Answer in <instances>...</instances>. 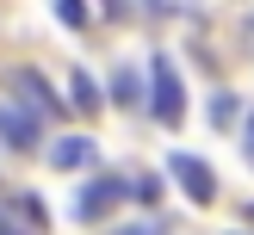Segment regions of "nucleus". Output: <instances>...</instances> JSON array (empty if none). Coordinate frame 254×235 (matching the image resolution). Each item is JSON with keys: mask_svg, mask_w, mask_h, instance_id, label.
<instances>
[{"mask_svg": "<svg viewBox=\"0 0 254 235\" xmlns=\"http://www.w3.org/2000/svg\"><path fill=\"white\" fill-rule=\"evenodd\" d=\"M248 31H254V19H248Z\"/></svg>", "mask_w": 254, "mask_h": 235, "instance_id": "obj_16", "label": "nucleus"}, {"mask_svg": "<svg viewBox=\"0 0 254 235\" xmlns=\"http://www.w3.org/2000/svg\"><path fill=\"white\" fill-rule=\"evenodd\" d=\"M6 229H25V217H19V204H0V235Z\"/></svg>", "mask_w": 254, "mask_h": 235, "instance_id": "obj_13", "label": "nucleus"}, {"mask_svg": "<svg viewBox=\"0 0 254 235\" xmlns=\"http://www.w3.org/2000/svg\"><path fill=\"white\" fill-rule=\"evenodd\" d=\"M44 161H50L56 173L87 167V161H93V136H62V142H50V148H44Z\"/></svg>", "mask_w": 254, "mask_h": 235, "instance_id": "obj_6", "label": "nucleus"}, {"mask_svg": "<svg viewBox=\"0 0 254 235\" xmlns=\"http://www.w3.org/2000/svg\"><path fill=\"white\" fill-rule=\"evenodd\" d=\"M99 6H106L112 19H124V12H130V0H99Z\"/></svg>", "mask_w": 254, "mask_h": 235, "instance_id": "obj_14", "label": "nucleus"}, {"mask_svg": "<svg viewBox=\"0 0 254 235\" xmlns=\"http://www.w3.org/2000/svg\"><path fill=\"white\" fill-rule=\"evenodd\" d=\"M56 19L81 31V25H87V0H56Z\"/></svg>", "mask_w": 254, "mask_h": 235, "instance_id": "obj_11", "label": "nucleus"}, {"mask_svg": "<svg viewBox=\"0 0 254 235\" xmlns=\"http://www.w3.org/2000/svg\"><path fill=\"white\" fill-rule=\"evenodd\" d=\"M236 118H242L236 93H211V124H217V130H236Z\"/></svg>", "mask_w": 254, "mask_h": 235, "instance_id": "obj_9", "label": "nucleus"}, {"mask_svg": "<svg viewBox=\"0 0 254 235\" xmlns=\"http://www.w3.org/2000/svg\"><path fill=\"white\" fill-rule=\"evenodd\" d=\"M6 87H12V99H25V105L37 111V118H62V93H56V87H50L37 68H12Z\"/></svg>", "mask_w": 254, "mask_h": 235, "instance_id": "obj_5", "label": "nucleus"}, {"mask_svg": "<svg viewBox=\"0 0 254 235\" xmlns=\"http://www.w3.org/2000/svg\"><path fill=\"white\" fill-rule=\"evenodd\" d=\"M149 105H155V118L168 124V130L186 118V87H180L174 56H155V62H149Z\"/></svg>", "mask_w": 254, "mask_h": 235, "instance_id": "obj_1", "label": "nucleus"}, {"mask_svg": "<svg viewBox=\"0 0 254 235\" xmlns=\"http://www.w3.org/2000/svg\"><path fill=\"white\" fill-rule=\"evenodd\" d=\"M112 105H143V74H136V68L112 74Z\"/></svg>", "mask_w": 254, "mask_h": 235, "instance_id": "obj_7", "label": "nucleus"}, {"mask_svg": "<svg viewBox=\"0 0 254 235\" xmlns=\"http://www.w3.org/2000/svg\"><path fill=\"white\" fill-rule=\"evenodd\" d=\"M68 87H74V93H68V99H74V111H99V87H93V74L74 68V74H68Z\"/></svg>", "mask_w": 254, "mask_h": 235, "instance_id": "obj_8", "label": "nucleus"}, {"mask_svg": "<svg viewBox=\"0 0 254 235\" xmlns=\"http://www.w3.org/2000/svg\"><path fill=\"white\" fill-rule=\"evenodd\" d=\"M118 204H124V180H118V173H93V180L81 186V198H74V217L99 223L106 210H118Z\"/></svg>", "mask_w": 254, "mask_h": 235, "instance_id": "obj_4", "label": "nucleus"}, {"mask_svg": "<svg viewBox=\"0 0 254 235\" xmlns=\"http://www.w3.org/2000/svg\"><path fill=\"white\" fill-rule=\"evenodd\" d=\"M168 180L180 186L192 204H211V198H217V167H211L205 155H186V148H174V155H168Z\"/></svg>", "mask_w": 254, "mask_h": 235, "instance_id": "obj_2", "label": "nucleus"}, {"mask_svg": "<svg viewBox=\"0 0 254 235\" xmlns=\"http://www.w3.org/2000/svg\"><path fill=\"white\" fill-rule=\"evenodd\" d=\"M242 217H248V223H254V204H242Z\"/></svg>", "mask_w": 254, "mask_h": 235, "instance_id": "obj_15", "label": "nucleus"}, {"mask_svg": "<svg viewBox=\"0 0 254 235\" xmlns=\"http://www.w3.org/2000/svg\"><path fill=\"white\" fill-rule=\"evenodd\" d=\"M124 198H136V204H155V198H161V180H155V173H143V180H124Z\"/></svg>", "mask_w": 254, "mask_h": 235, "instance_id": "obj_10", "label": "nucleus"}, {"mask_svg": "<svg viewBox=\"0 0 254 235\" xmlns=\"http://www.w3.org/2000/svg\"><path fill=\"white\" fill-rule=\"evenodd\" d=\"M37 130H44V118H37L25 99H0V142H6L12 155H31V148H37Z\"/></svg>", "mask_w": 254, "mask_h": 235, "instance_id": "obj_3", "label": "nucleus"}, {"mask_svg": "<svg viewBox=\"0 0 254 235\" xmlns=\"http://www.w3.org/2000/svg\"><path fill=\"white\" fill-rule=\"evenodd\" d=\"M236 124H242V155H248V167H254V111H242Z\"/></svg>", "mask_w": 254, "mask_h": 235, "instance_id": "obj_12", "label": "nucleus"}]
</instances>
